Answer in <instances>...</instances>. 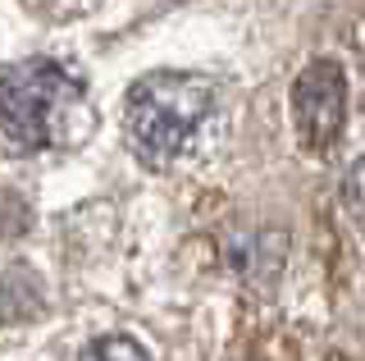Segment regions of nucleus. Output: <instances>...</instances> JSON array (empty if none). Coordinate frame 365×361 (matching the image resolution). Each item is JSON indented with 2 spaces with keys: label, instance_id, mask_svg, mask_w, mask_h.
<instances>
[{
  "label": "nucleus",
  "instance_id": "nucleus-2",
  "mask_svg": "<svg viewBox=\"0 0 365 361\" xmlns=\"http://www.w3.org/2000/svg\"><path fill=\"white\" fill-rule=\"evenodd\" d=\"M96 128L87 87L55 60H23L0 73V142L9 151L78 146Z\"/></svg>",
  "mask_w": 365,
  "mask_h": 361
},
{
  "label": "nucleus",
  "instance_id": "nucleus-7",
  "mask_svg": "<svg viewBox=\"0 0 365 361\" xmlns=\"http://www.w3.org/2000/svg\"><path fill=\"white\" fill-rule=\"evenodd\" d=\"M342 201H347V215H351V224H356L361 238H365V156L347 169V183H342Z\"/></svg>",
  "mask_w": 365,
  "mask_h": 361
},
{
  "label": "nucleus",
  "instance_id": "nucleus-4",
  "mask_svg": "<svg viewBox=\"0 0 365 361\" xmlns=\"http://www.w3.org/2000/svg\"><path fill=\"white\" fill-rule=\"evenodd\" d=\"M283 233H247V238L228 243V265L242 275L247 288L269 293L279 284V270H283Z\"/></svg>",
  "mask_w": 365,
  "mask_h": 361
},
{
  "label": "nucleus",
  "instance_id": "nucleus-8",
  "mask_svg": "<svg viewBox=\"0 0 365 361\" xmlns=\"http://www.w3.org/2000/svg\"><path fill=\"white\" fill-rule=\"evenodd\" d=\"M28 206H23L19 197H9V193H0V233H23L28 229Z\"/></svg>",
  "mask_w": 365,
  "mask_h": 361
},
{
  "label": "nucleus",
  "instance_id": "nucleus-3",
  "mask_svg": "<svg viewBox=\"0 0 365 361\" xmlns=\"http://www.w3.org/2000/svg\"><path fill=\"white\" fill-rule=\"evenodd\" d=\"M347 123V78L334 60H315L292 83V128L297 142L315 156H329Z\"/></svg>",
  "mask_w": 365,
  "mask_h": 361
},
{
  "label": "nucleus",
  "instance_id": "nucleus-1",
  "mask_svg": "<svg viewBox=\"0 0 365 361\" xmlns=\"http://www.w3.org/2000/svg\"><path fill=\"white\" fill-rule=\"evenodd\" d=\"M123 133L146 169L187 174L220 151L228 133V87L205 73H146L128 87Z\"/></svg>",
  "mask_w": 365,
  "mask_h": 361
},
{
  "label": "nucleus",
  "instance_id": "nucleus-6",
  "mask_svg": "<svg viewBox=\"0 0 365 361\" xmlns=\"http://www.w3.org/2000/svg\"><path fill=\"white\" fill-rule=\"evenodd\" d=\"M73 361H151V352H146L133 334H101V338H91Z\"/></svg>",
  "mask_w": 365,
  "mask_h": 361
},
{
  "label": "nucleus",
  "instance_id": "nucleus-5",
  "mask_svg": "<svg viewBox=\"0 0 365 361\" xmlns=\"http://www.w3.org/2000/svg\"><path fill=\"white\" fill-rule=\"evenodd\" d=\"M41 302H46V293H41V279L32 270L14 265L0 275V320H9V325L32 320L41 311Z\"/></svg>",
  "mask_w": 365,
  "mask_h": 361
}]
</instances>
